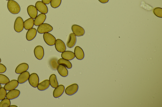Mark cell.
Instances as JSON below:
<instances>
[{"label": "cell", "instance_id": "f1b7e54d", "mask_svg": "<svg viewBox=\"0 0 162 107\" xmlns=\"http://www.w3.org/2000/svg\"><path fill=\"white\" fill-rule=\"evenodd\" d=\"M10 80L7 76L0 74V84L5 85Z\"/></svg>", "mask_w": 162, "mask_h": 107}, {"label": "cell", "instance_id": "3957f363", "mask_svg": "<svg viewBox=\"0 0 162 107\" xmlns=\"http://www.w3.org/2000/svg\"><path fill=\"white\" fill-rule=\"evenodd\" d=\"M53 30V27L48 24L44 23L40 25L37 29L38 32L40 34L49 33Z\"/></svg>", "mask_w": 162, "mask_h": 107}, {"label": "cell", "instance_id": "9a60e30c", "mask_svg": "<svg viewBox=\"0 0 162 107\" xmlns=\"http://www.w3.org/2000/svg\"><path fill=\"white\" fill-rule=\"evenodd\" d=\"M77 41L76 35L73 33H70L67 43V46L69 48H72L75 45Z\"/></svg>", "mask_w": 162, "mask_h": 107}, {"label": "cell", "instance_id": "52a82bcc", "mask_svg": "<svg viewBox=\"0 0 162 107\" xmlns=\"http://www.w3.org/2000/svg\"><path fill=\"white\" fill-rule=\"evenodd\" d=\"M34 54L35 57L38 60H41L44 56V50L43 46H38L35 47L34 49Z\"/></svg>", "mask_w": 162, "mask_h": 107}, {"label": "cell", "instance_id": "484cf974", "mask_svg": "<svg viewBox=\"0 0 162 107\" xmlns=\"http://www.w3.org/2000/svg\"><path fill=\"white\" fill-rule=\"evenodd\" d=\"M59 64H62L68 69H71L72 67V65L69 61L66 60L63 58H61L58 61Z\"/></svg>", "mask_w": 162, "mask_h": 107}, {"label": "cell", "instance_id": "83f0119b", "mask_svg": "<svg viewBox=\"0 0 162 107\" xmlns=\"http://www.w3.org/2000/svg\"><path fill=\"white\" fill-rule=\"evenodd\" d=\"M62 0H51L50 3L51 7L53 8H57L60 7L62 3Z\"/></svg>", "mask_w": 162, "mask_h": 107}, {"label": "cell", "instance_id": "603a6c76", "mask_svg": "<svg viewBox=\"0 0 162 107\" xmlns=\"http://www.w3.org/2000/svg\"><path fill=\"white\" fill-rule=\"evenodd\" d=\"M50 85L49 80H46L39 83L37 88L40 91H45L50 87Z\"/></svg>", "mask_w": 162, "mask_h": 107}, {"label": "cell", "instance_id": "4dcf8cb0", "mask_svg": "<svg viewBox=\"0 0 162 107\" xmlns=\"http://www.w3.org/2000/svg\"><path fill=\"white\" fill-rule=\"evenodd\" d=\"M7 91L5 90L4 87L0 89V100H2L6 97Z\"/></svg>", "mask_w": 162, "mask_h": 107}, {"label": "cell", "instance_id": "d4e9b609", "mask_svg": "<svg viewBox=\"0 0 162 107\" xmlns=\"http://www.w3.org/2000/svg\"><path fill=\"white\" fill-rule=\"evenodd\" d=\"M50 86L53 88H55L58 86V83L56 75L55 74L51 75L49 80Z\"/></svg>", "mask_w": 162, "mask_h": 107}, {"label": "cell", "instance_id": "44dd1931", "mask_svg": "<svg viewBox=\"0 0 162 107\" xmlns=\"http://www.w3.org/2000/svg\"><path fill=\"white\" fill-rule=\"evenodd\" d=\"M61 57L62 58L68 61L73 60L75 57L74 53L69 51H65L63 52Z\"/></svg>", "mask_w": 162, "mask_h": 107}, {"label": "cell", "instance_id": "e575fe53", "mask_svg": "<svg viewBox=\"0 0 162 107\" xmlns=\"http://www.w3.org/2000/svg\"><path fill=\"white\" fill-rule=\"evenodd\" d=\"M98 1L102 3L105 4L109 2V0H98Z\"/></svg>", "mask_w": 162, "mask_h": 107}, {"label": "cell", "instance_id": "5b68a950", "mask_svg": "<svg viewBox=\"0 0 162 107\" xmlns=\"http://www.w3.org/2000/svg\"><path fill=\"white\" fill-rule=\"evenodd\" d=\"M71 29L73 33L77 37L83 36L85 33L84 29L78 25H74L72 26Z\"/></svg>", "mask_w": 162, "mask_h": 107}, {"label": "cell", "instance_id": "d6a6232c", "mask_svg": "<svg viewBox=\"0 0 162 107\" xmlns=\"http://www.w3.org/2000/svg\"><path fill=\"white\" fill-rule=\"evenodd\" d=\"M7 68L4 64L0 63V73H5L7 71Z\"/></svg>", "mask_w": 162, "mask_h": 107}, {"label": "cell", "instance_id": "9c48e42d", "mask_svg": "<svg viewBox=\"0 0 162 107\" xmlns=\"http://www.w3.org/2000/svg\"><path fill=\"white\" fill-rule=\"evenodd\" d=\"M79 86L77 84H72L66 88L65 92L69 96H72L75 94L78 90Z\"/></svg>", "mask_w": 162, "mask_h": 107}, {"label": "cell", "instance_id": "836d02e7", "mask_svg": "<svg viewBox=\"0 0 162 107\" xmlns=\"http://www.w3.org/2000/svg\"><path fill=\"white\" fill-rule=\"evenodd\" d=\"M41 1L46 4H49L50 3L51 0H41Z\"/></svg>", "mask_w": 162, "mask_h": 107}, {"label": "cell", "instance_id": "4316f807", "mask_svg": "<svg viewBox=\"0 0 162 107\" xmlns=\"http://www.w3.org/2000/svg\"><path fill=\"white\" fill-rule=\"evenodd\" d=\"M58 65L57 59L56 58L51 59L50 61V66L53 70H57Z\"/></svg>", "mask_w": 162, "mask_h": 107}, {"label": "cell", "instance_id": "d590c367", "mask_svg": "<svg viewBox=\"0 0 162 107\" xmlns=\"http://www.w3.org/2000/svg\"><path fill=\"white\" fill-rule=\"evenodd\" d=\"M10 107H17V106L16 105H10Z\"/></svg>", "mask_w": 162, "mask_h": 107}, {"label": "cell", "instance_id": "6da1fadb", "mask_svg": "<svg viewBox=\"0 0 162 107\" xmlns=\"http://www.w3.org/2000/svg\"><path fill=\"white\" fill-rule=\"evenodd\" d=\"M7 7L10 12L13 14H19L21 10L19 4L14 0H9L7 4Z\"/></svg>", "mask_w": 162, "mask_h": 107}, {"label": "cell", "instance_id": "d6986e66", "mask_svg": "<svg viewBox=\"0 0 162 107\" xmlns=\"http://www.w3.org/2000/svg\"><path fill=\"white\" fill-rule=\"evenodd\" d=\"M30 74L28 71L23 72L19 75L17 78V81L19 84H22L28 80Z\"/></svg>", "mask_w": 162, "mask_h": 107}, {"label": "cell", "instance_id": "74e56055", "mask_svg": "<svg viewBox=\"0 0 162 107\" xmlns=\"http://www.w3.org/2000/svg\"><path fill=\"white\" fill-rule=\"evenodd\" d=\"M2 88V85L1 84H0V89H1Z\"/></svg>", "mask_w": 162, "mask_h": 107}, {"label": "cell", "instance_id": "cb8c5ba5", "mask_svg": "<svg viewBox=\"0 0 162 107\" xmlns=\"http://www.w3.org/2000/svg\"><path fill=\"white\" fill-rule=\"evenodd\" d=\"M34 25V19L31 18L28 19L24 22V28L26 30H28L32 28Z\"/></svg>", "mask_w": 162, "mask_h": 107}, {"label": "cell", "instance_id": "8d00e7d4", "mask_svg": "<svg viewBox=\"0 0 162 107\" xmlns=\"http://www.w3.org/2000/svg\"><path fill=\"white\" fill-rule=\"evenodd\" d=\"M2 62V60L1 58H0V63H1Z\"/></svg>", "mask_w": 162, "mask_h": 107}, {"label": "cell", "instance_id": "8992f818", "mask_svg": "<svg viewBox=\"0 0 162 107\" xmlns=\"http://www.w3.org/2000/svg\"><path fill=\"white\" fill-rule=\"evenodd\" d=\"M39 81V76L36 73H33L30 75L28 81L29 84L33 87L35 88L37 87Z\"/></svg>", "mask_w": 162, "mask_h": 107}, {"label": "cell", "instance_id": "30bf717a", "mask_svg": "<svg viewBox=\"0 0 162 107\" xmlns=\"http://www.w3.org/2000/svg\"><path fill=\"white\" fill-rule=\"evenodd\" d=\"M55 47L56 50L59 52L62 53L66 49L65 43L62 40L60 39L56 40Z\"/></svg>", "mask_w": 162, "mask_h": 107}, {"label": "cell", "instance_id": "f35d334b", "mask_svg": "<svg viewBox=\"0 0 162 107\" xmlns=\"http://www.w3.org/2000/svg\"><path fill=\"white\" fill-rule=\"evenodd\" d=\"M6 1H9V0H6Z\"/></svg>", "mask_w": 162, "mask_h": 107}, {"label": "cell", "instance_id": "8fae6325", "mask_svg": "<svg viewBox=\"0 0 162 107\" xmlns=\"http://www.w3.org/2000/svg\"><path fill=\"white\" fill-rule=\"evenodd\" d=\"M19 85V83L17 80H14L5 84L4 88L6 90L9 91L15 89Z\"/></svg>", "mask_w": 162, "mask_h": 107}, {"label": "cell", "instance_id": "277c9868", "mask_svg": "<svg viewBox=\"0 0 162 107\" xmlns=\"http://www.w3.org/2000/svg\"><path fill=\"white\" fill-rule=\"evenodd\" d=\"M43 38L45 43L50 46H53L55 44L56 40L55 37L49 33L44 34Z\"/></svg>", "mask_w": 162, "mask_h": 107}, {"label": "cell", "instance_id": "ba28073f", "mask_svg": "<svg viewBox=\"0 0 162 107\" xmlns=\"http://www.w3.org/2000/svg\"><path fill=\"white\" fill-rule=\"evenodd\" d=\"M35 7L41 13L46 14L48 12V9L46 5L41 1H38L35 4Z\"/></svg>", "mask_w": 162, "mask_h": 107}, {"label": "cell", "instance_id": "7402d4cb", "mask_svg": "<svg viewBox=\"0 0 162 107\" xmlns=\"http://www.w3.org/2000/svg\"><path fill=\"white\" fill-rule=\"evenodd\" d=\"M57 70L60 75L63 77H66L68 75V71L66 67L62 64H59Z\"/></svg>", "mask_w": 162, "mask_h": 107}, {"label": "cell", "instance_id": "f546056e", "mask_svg": "<svg viewBox=\"0 0 162 107\" xmlns=\"http://www.w3.org/2000/svg\"><path fill=\"white\" fill-rule=\"evenodd\" d=\"M11 104L10 100L7 98H5L0 102V107H10Z\"/></svg>", "mask_w": 162, "mask_h": 107}, {"label": "cell", "instance_id": "1f68e13d", "mask_svg": "<svg viewBox=\"0 0 162 107\" xmlns=\"http://www.w3.org/2000/svg\"><path fill=\"white\" fill-rule=\"evenodd\" d=\"M154 14L157 16L159 18H162V8L157 7L154 8L153 10Z\"/></svg>", "mask_w": 162, "mask_h": 107}, {"label": "cell", "instance_id": "4fadbf2b", "mask_svg": "<svg viewBox=\"0 0 162 107\" xmlns=\"http://www.w3.org/2000/svg\"><path fill=\"white\" fill-rule=\"evenodd\" d=\"M46 18L45 14L41 13L38 15L34 20V25L35 26H39L42 24L45 21Z\"/></svg>", "mask_w": 162, "mask_h": 107}, {"label": "cell", "instance_id": "2e32d148", "mask_svg": "<svg viewBox=\"0 0 162 107\" xmlns=\"http://www.w3.org/2000/svg\"><path fill=\"white\" fill-rule=\"evenodd\" d=\"M65 91V87L63 85H58L55 88L53 92V96L55 98L60 97L63 94Z\"/></svg>", "mask_w": 162, "mask_h": 107}, {"label": "cell", "instance_id": "7a4b0ae2", "mask_svg": "<svg viewBox=\"0 0 162 107\" xmlns=\"http://www.w3.org/2000/svg\"><path fill=\"white\" fill-rule=\"evenodd\" d=\"M23 23V20L21 17L17 18L14 26V30L16 32L20 33L23 31L24 29Z\"/></svg>", "mask_w": 162, "mask_h": 107}, {"label": "cell", "instance_id": "7c38bea8", "mask_svg": "<svg viewBox=\"0 0 162 107\" xmlns=\"http://www.w3.org/2000/svg\"><path fill=\"white\" fill-rule=\"evenodd\" d=\"M27 13L29 16L33 19L38 16V10L33 5H29L27 8Z\"/></svg>", "mask_w": 162, "mask_h": 107}, {"label": "cell", "instance_id": "e0dca14e", "mask_svg": "<svg viewBox=\"0 0 162 107\" xmlns=\"http://www.w3.org/2000/svg\"><path fill=\"white\" fill-rule=\"evenodd\" d=\"M29 68V66L27 63H22L18 65L15 69V72L17 74H20L27 71Z\"/></svg>", "mask_w": 162, "mask_h": 107}, {"label": "cell", "instance_id": "ffe728a7", "mask_svg": "<svg viewBox=\"0 0 162 107\" xmlns=\"http://www.w3.org/2000/svg\"><path fill=\"white\" fill-rule=\"evenodd\" d=\"M37 31L35 28L29 30L26 34V39L28 41H31L35 38L37 35Z\"/></svg>", "mask_w": 162, "mask_h": 107}, {"label": "cell", "instance_id": "ac0fdd59", "mask_svg": "<svg viewBox=\"0 0 162 107\" xmlns=\"http://www.w3.org/2000/svg\"><path fill=\"white\" fill-rule=\"evenodd\" d=\"M20 94V91L17 89L9 91L7 93L6 98L10 100H13L18 97Z\"/></svg>", "mask_w": 162, "mask_h": 107}, {"label": "cell", "instance_id": "5bb4252c", "mask_svg": "<svg viewBox=\"0 0 162 107\" xmlns=\"http://www.w3.org/2000/svg\"><path fill=\"white\" fill-rule=\"evenodd\" d=\"M74 54L75 57L78 60H82L84 58V53L79 46H77L75 47Z\"/></svg>", "mask_w": 162, "mask_h": 107}]
</instances>
